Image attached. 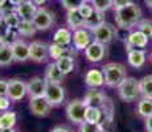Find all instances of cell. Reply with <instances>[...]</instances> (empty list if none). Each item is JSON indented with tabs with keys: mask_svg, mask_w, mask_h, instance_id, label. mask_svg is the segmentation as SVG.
I'll return each mask as SVG.
<instances>
[{
	"mask_svg": "<svg viewBox=\"0 0 152 132\" xmlns=\"http://www.w3.org/2000/svg\"><path fill=\"white\" fill-rule=\"evenodd\" d=\"M116 25L121 29L128 31L138 25V23L142 20V9L136 3H130L122 8H116L114 12Z\"/></svg>",
	"mask_w": 152,
	"mask_h": 132,
	"instance_id": "obj_1",
	"label": "cell"
},
{
	"mask_svg": "<svg viewBox=\"0 0 152 132\" xmlns=\"http://www.w3.org/2000/svg\"><path fill=\"white\" fill-rule=\"evenodd\" d=\"M102 71L104 75V85L109 87H118L124 81L127 70L126 66L119 62H110L102 67Z\"/></svg>",
	"mask_w": 152,
	"mask_h": 132,
	"instance_id": "obj_2",
	"label": "cell"
},
{
	"mask_svg": "<svg viewBox=\"0 0 152 132\" xmlns=\"http://www.w3.org/2000/svg\"><path fill=\"white\" fill-rule=\"evenodd\" d=\"M116 89H118L119 98L123 102L138 101V98L142 95V94H140L139 81L134 77H127Z\"/></svg>",
	"mask_w": 152,
	"mask_h": 132,
	"instance_id": "obj_3",
	"label": "cell"
},
{
	"mask_svg": "<svg viewBox=\"0 0 152 132\" xmlns=\"http://www.w3.org/2000/svg\"><path fill=\"white\" fill-rule=\"evenodd\" d=\"M85 111H86V106L83 101L80 99H74L66 106V116L74 124H82L85 122Z\"/></svg>",
	"mask_w": 152,
	"mask_h": 132,
	"instance_id": "obj_4",
	"label": "cell"
},
{
	"mask_svg": "<svg viewBox=\"0 0 152 132\" xmlns=\"http://www.w3.org/2000/svg\"><path fill=\"white\" fill-rule=\"evenodd\" d=\"M29 53H31V60L34 62H46L50 58L49 55V45L42 41H32L29 44Z\"/></svg>",
	"mask_w": 152,
	"mask_h": 132,
	"instance_id": "obj_5",
	"label": "cell"
},
{
	"mask_svg": "<svg viewBox=\"0 0 152 132\" xmlns=\"http://www.w3.org/2000/svg\"><path fill=\"white\" fill-rule=\"evenodd\" d=\"M91 33L93 37H94V41L103 44V45H107L116 36V29L114 25L109 24V23H104L101 26H98L97 29H94Z\"/></svg>",
	"mask_w": 152,
	"mask_h": 132,
	"instance_id": "obj_6",
	"label": "cell"
},
{
	"mask_svg": "<svg viewBox=\"0 0 152 132\" xmlns=\"http://www.w3.org/2000/svg\"><path fill=\"white\" fill-rule=\"evenodd\" d=\"M94 41L91 31L86 28H80L73 32V46L75 50H86L87 46Z\"/></svg>",
	"mask_w": 152,
	"mask_h": 132,
	"instance_id": "obj_7",
	"label": "cell"
},
{
	"mask_svg": "<svg viewBox=\"0 0 152 132\" xmlns=\"http://www.w3.org/2000/svg\"><path fill=\"white\" fill-rule=\"evenodd\" d=\"M52 107L53 106L49 103L45 96H34V98L29 99V110H31V112L36 116H40V118L49 115Z\"/></svg>",
	"mask_w": 152,
	"mask_h": 132,
	"instance_id": "obj_8",
	"label": "cell"
},
{
	"mask_svg": "<svg viewBox=\"0 0 152 132\" xmlns=\"http://www.w3.org/2000/svg\"><path fill=\"white\" fill-rule=\"evenodd\" d=\"M54 23V13L52 11L46 9L44 7H40L36 16L33 19V24L37 28V31H46Z\"/></svg>",
	"mask_w": 152,
	"mask_h": 132,
	"instance_id": "obj_9",
	"label": "cell"
},
{
	"mask_svg": "<svg viewBox=\"0 0 152 132\" xmlns=\"http://www.w3.org/2000/svg\"><path fill=\"white\" fill-rule=\"evenodd\" d=\"M28 94V86L24 81L21 79H11L10 81V86H8V94L7 96L13 102L21 101L25 95Z\"/></svg>",
	"mask_w": 152,
	"mask_h": 132,
	"instance_id": "obj_10",
	"label": "cell"
},
{
	"mask_svg": "<svg viewBox=\"0 0 152 132\" xmlns=\"http://www.w3.org/2000/svg\"><path fill=\"white\" fill-rule=\"evenodd\" d=\"M44 96L48 99V102L53 107H57L65 99V90L60 83H48V87H46V91Z\"/></svg>",
	"mask_w": 152,
	"mask_h": 132,
	"instance_id": "obj_11",
	"label": "cell"
},
{
	"mask_svg": "<svg viewBox=\"0 0 152 132\" xmlns=\"http://www.w3.org/2000/svg\"><path fill=\"white\" fill-rule=\"evenodd\" d=\"M148 42H150V39L144 33L135 29L126 39V48H127V52L131 50V49H142L145 48L148 45Z\"/></svg>",
	"mask_w": 152,
	"mask_h": 132,
	"instance_id": "obj_12",
	"label": "cell"
},
{
	"mask_svg": "<svg viewBox=\"0 0 152 132\" xmlns=\"http://www.w3.org/2000/svg\"><path fill=\"white\" fill-rule=\"evenodd\" d=\"M104 55H106V45L97 42V41H93L85 50V57L90 62H101Z\"/></svg>",
	"mask_w": 152,
	"mask_h": 132,
	"instance_id": "obj_13",
	"label": "cell"
},
{
	"mask_svg": "<svg viewBox=\"0 0 152 132\" xmlns=\"http://www.w3.org/2000/svg\"><path fill=\"white\" fill-rule=\"evenodd\" d=\"M28 86V95L29 98H34V96H44L48 87V81L41 77H33L27 83Z\"/></svg>",
	"mask_w": 152,
	"mask_h": 132,
	"instance_id": "obj_14",
	"label": "cell"
},
{
	"mask_svg": "<svg viewBox=\"0 0 152 132\" xmlns=\"http://www.w3.org/2000/svg\"><path fill=\"white\" fill-rule=\"evenodd\" d=\"M13 53V58L15 61L19 62H25L27 60L31 58V53H29V44L25 42L24 40H16L13 44H11Z\"/></svg>",
	"mask_w": 152,
	"mask_h": 132,
	"instance_id": "obj_15",
	"label": "cell"
},
{
	"mask_svg": "<svg viewBox=\"0 0 152 132\" xmlns=\"http://www.w3.org/2000/svg\"><path fill=\"white\" fill-rule=\"evenodd\" d=\"M37 11H39V7L32 0H27L19 7H16V13L19 15L23 21H33Z\"/></svg>",
	"mask_w": 152,
	"mask_h": 132,
	"instance_id": "obj_16",
	"label": "cell"
},
{
	"mask_svg": "<svg viewBox=\"0 0 152 132\" xmlns=\"http://www.w3.org/2000/svg\"><path fill=\"white\" fill-rule=\"evenodd\" d=\"M107 95H104L103 91L98 89H90L89 91L86 93L83 98V103L86 107H98L101 108V106L103 104L104 99H106Z\"/></svg>",
	"mask_w": 152,
	"mask_h": 132,
	"instance_id": "obj_17",
	"label": "cell"
},
{
	"mask_svg": "<svg viewBox=\"0 0 152 132\" xmlns=\"http://www.w3.org/2000/svg\"><path fill=\"white\" fill-rule=\"evenodd\" d=\"M85 83L90 89H99L104 85V75L102 70L91 69L85 74Z\"/></svg>",
	"mask_w": 152,
	"mask_h": 132,
	"instance_id": "obj_18",
	"label": "cell"
},
{
	"mask_svg": "<svg viewBox=\"0 0 152 132\" xmlns=\"http://www.w3.org/2000/svg\"><path fill=\"white\" fill-rule=\"evenodd\" d=\"M75 49L74 48H68V46H61L58 44H49V55H50L52 60L57 61L60 60L61 57H65V55H69V57H74L75 55Z\"/></svg>",
	"mask_w": 152,
	"mask_h": 132,
	"instance_id": "obj_19",
	"label": "cell"
},
{
	"mask_svg": "<svg viewBox=\"0 0 152 132\" xmlns=\"http://www.w3.org/2000/svg\"><path fill=\"white\" fill-rule=\"evenodd\" d=\"M145 52L143 49H131L127 53V61L128 65L135 67V69H140L145 63Z\"/></svg>",
	"mask_w": 152,
	"mask_h": 132,
	"instance_id": "obj_20",
	"label": "cell"
},
{
	"mask_svg": "<svg viewBox=\"0 0 152 132\" xmlns=\"http://www.w3.org/2000/svg\"><path fill=\"white\" fill-rule=\"evenodd\" d=\"M64 73L60 70V67L57 66L56 62H50L48 63L45 69V78L48 81V83H61L64 79Z\"/></svg>",
	"mask_w": 152,
	"mask_h": 132,
	"instance_id": "obj_21",
	"label": "cell"
},
{
	"mask_svg": "<svg viewBox=\"0 0 152 132\" xmlns=\"http://www.w3.org/2000/svg\"><path fill=\"white\" fill-rule=\"evenodd\" d=\"M66 24H68L70 31L74 32V31H77V29L85 26V19L81 16L78 9L68 11V13H66Z\"/></svg>",
	"mask_w": 152,
	"mask_h": 132,
	"instance_id": "obj_22",
	"label": "cell"
},
{
	"mask_svg": "<svg viewBox=\"0 0 152 132\" xmlns=\"http://www.w3.org/2000/svg\"><path fill=\"white\" fill-rule=\"evenodd\" d=\"M53 42L61 46H69L73 42V32L69 28H58L53 36Z\"/></svg>",
	"mask_w": 152,
	"mask_h": 132,
	"instance_id": "obj_23",
	"label": "cell"
},
{
	"mask_svg": "<svg viewBox=\"0 0 152 132\" xmlns=\"http://www.w3.org/2000/svg\"><path fill=\"white\" fill-rule=\"evenodd\" d=\"M106 20H104V12H101V11H95L85 20V26L83 28L89 29V31H94L98 26H101L102 24H104Z\"/></svg>",
	"mask_w": 152,
	"mask_h": 132,
	"instance_id": "obj_24",
	"label": "cell"
},
{
	"mask_svg": "<svg viewBox=\"0 0 152 132\" xmlns=\"http://www.w3.org/2000/svg\"><path fill=\"white\" fill-rule=\"evenodd\" d=\"M17 122V114L15 111H5L0 114V130L13 128Z\"/></svg>",
	"mask_w": 152,
	"mask_h": 132,
	"instance_id": "obj_25",
	"label": "cell"
},
{
	"mask_svg": "<svg viewBox=\"0 0 152 132\" xmlns=\"http://www.w3.org/2000/svg\"><path fill=\"white\" fill-rule=\"evenodd\" d=\"M103 119V112L98 107H86L85 111V122L90 124H99Z\"/></svg>",
	"mask_w": 152,
	"mask_h": 132,
	"instance_id": "obj_26",
	"label": "cell"
},
{
	"mask_svg": "<svg viewBox=\"0 0 152 132\" xmlns=\"http://www.w3.org/2000/svg\"><path fill=\"white\" fill-rule=\"evenodd\" d=\"M15 61L12 48L8 44H0V66H8Z\"/></svg>",
	"mask_w": 152,
	"mask_h": 132,
	"instance_id": "obj_27",
	"label": "cell"
},
{
	"mask_svg": "<svg viewBox=\"0 0 152 132\" xmlns=\"http://www.w3.org/2000/svg\"><path fill=\"white\" fill-rule=\"evenodd\" d=\"M139 86H140V94L143 98L152 99V74L151 75H145L139 81Z\"/></svg>",
	"mask_w": 152,
	"mask_h": 132,
	"instance_id": "obj_28",
	"label": "cell"
},
{
	"mask_svg": "<svg viewBox=\"0 0 152 132\" xmlns=\"http://www.w3.org/2000/svg\"><path fill=\"white\" fill-rule=\"evenodd\" d=\"M138 114L144 119L152 116V99H147V98L140 99L138 102Z\"/></svg>",
	"mask_w": 152,
	"mask_h": 132,
	"instance_id": "obj_29",
	"label": "cell"
},
{
	"mask_svg": "<svg viewBox=\"0 0 152 132\" xmlns=\"http://www.w3.org/2000/svg\"><path fill=\"white\" fill-rule=\"evenodd\" d=\"M57 66L60 67V70L64 73V75L69 74L74 70V57H69V55H65V57H61L60 60L56 61Z\"/></svg>",
	"mask_w": 152,
	"mask_h": 132,
	"instance_id": "obj_30",
	"label": "cell"
},
{
	"mask_svg": "<svg viewBox=\"0 0 152 132\" xmlns=\"http://www.w3.org/2000/svg\"><path fill=\"white\" fill-rule=\"evenodd\" d=\"M37 32V28L34 26L33 21H23L20 23L19 28H17V33L23 37H29V36H33L34 33Z\"/></svg>",
	"mask_w": 152,
	"mask_h": 132,
	"instance_id": "obj_31",
	"label": "cell"
},
{
	"mask_svg": "<svg viewBox=\"0 0 152 132\" xmlns=\"http://www.w3.org/2000/svg\"><path fill=\"white\" fill-rule=\"evenodd\" d=\"M3 17V16H1ZM5 21V24L10 29H13V31H17V28H19L20 23H21V19H20V16L17 15L16 12H12V13H8L7 16L3 17Z\"/></svg>",
	"mask_w": 152,
	"mask_h": 132,
	"instance_id": "obj_32",
	"label": "cell"
},
{
	"mask_svg": "<svg viewBox=\"0 0 152 132\" xmlns=\"http://www.w3.org/2000/svg\"><path fill=\"white\" fill-rule=\"evenodd\" d=\"M99 130L101 132H114L115 131V122L114 116H103V119L99 123Z\"/></svg>",
	"mask_w": 152,
	"mask_h": 132,
	"instance_id": "obj_33",
	"label": "cell"
},
{
	"mask_svg": "<svg viewBox=\"0 0 152 132\" xmlns=\"http://www.w3.org/2000/svg\"><path fill=\"white\" fill-rule=\"evenodd\" d=\"M95 11H101V12H106L110 8L114 7V0H94L91 3Z\"/></svg>",
	"mask_w": 152,
	"mask_h": 132,
	"instance_id": "obj_34",
	"label": "cell"
},
{
	"mask_svg": "<svg viewBox=\"0 0 152 132\" xmlns=\"http://www.w3.org/2000/svg\"><path fill=\"white\" fill-rule=\"evenodd\" d=\"M136 29L144 33L148 39H152V21L151 20H140L136 25Z\"/></svg>",
	"mask_w": 152,
	"mask_h": 132,
	"instance_id": "obj_35",
	"label": "cell"
},
{
	"mask_svg": "<svg viewBox=\"0 0 152 132\" xmlns=\"http://www.w3.org/2000/svg\"><path fill=\"white\" fill-rule=\"evenodd\" d=\"M101 110H102V112H103V116H114L115 107H114V102L111 101L109 96H106L103 104L101 106Z\"/></svg>",
	"mask_w": 152,
	"mask_h": 132,
	"instance_id": "obj_36",
	"label": "cell"
},
{
	"mask_svg": "<svg viewBox=\"0 0 152 132\" xmlns=\"http://www.w3.org/2000/svg\"><path fill=\"white\" fill-rule=\"evenodd\" d=\"M86 3L85 0H61V4L66 11H74L78 9L81 5Z\"/></svg>",
	"mask_w": 152,
	"mask_h": 132,
	"instance_id": "obj_37",
	"label": "cell"
},
{
	"mask_svg": "<svg viewBox=\"0 0 152 132\" xmlns=\"http://www.w3.org/2000/svg\"><path fill=\"white\" fill-rule=\"evenodd\" d=\"M78 12L81 13V16H82L85 20H86L87 17L90 16V15L94 12V7H93L90 3H83V4L81 5L80 8H78Z\"/></svg>",
	"mask_w": 152,
	"mask_h": 132,
	"instance_id": "obj_38",
	"label": "cell"
},
{
	"mask_svg": "<svg viewBox=\"0 0 152 132\" xmlns=\"http://www.w3.org/2000/svg\"><path fill=\"white\" fill-rule=\"evenodd\" d=\"M78 132H101L98 124H90V123L83 122L82 124H80V131Z\"/></svg>",
	"mask_w": 152,
	"mask_h": 132,
	"instance_id": "obj_39",
	"label": "cell"
},
{
	"mask_svg": "<svg viewBox=\"0 0 152 132\" xmlns=\"http://www.w3.org/2000/svg\"><path fill=\"white\" fill-rule=\"evenodd\" d=\"M8 31H10V28H8L7 24H5L4 19L0 16V44H3V41H4L5 36H7Z\"/></svg>",
	"mask_w": 152,
	"mask_h": 132,
	"instance_id": "obj_40",
	"label": "cell"
},
{
	"mask_svg": "<svg viewBox=\"0 0 152 132\" xmlns=\"http://www.w3.org/2000/svg\"><path fill=\"white\" fill-rule=\"evenodd\" d=\"M10 106H11V99L7 95L0 96V111H3V112L8 111L10 110Z\"/></svg>",
	"mask_w": 152,
	"mask_h": 132,
	"instance_id": "obj_41",
	"label": "cell"
},
{
	"mask_svg": "<svg viewBox=\"0 0 152 132\" xmlns=\"http://www.w3.org/2000/svg\"><path fill=\"white\" fill-rule=\"evenodd\" d=\"M8 86H10V81L0 79V96H4L8 94Z\"/></svg>",
	"mask_w": 152,
	"mask_h": 132,
	"instance_id": "obj_42",
	"label": "cell"
},
{
	"mask_svg": "<svg viewBox=\"0 0 152 132\" xmlns=\"http://www.w3.org/2000/svg\"><path fill=\"white\" fill-rule=\"evenodd\" d=\"M130 3H134L132 0H114V8H122L124 7V5L130 4Z\"/></svg>",
	"mask_w": 152,
	"mask_h": 132,
	"instance_id": "obj_43",
	"label": "cell"
},
{
	"mask_svg": "<svg viewBox=\"0 0 152 132\" xmlns=\"http://www.w3.org/2000/svg\"><path fill=\"white\" fill-rule=\"evenodd\" d=\"M145 130L147 132H152V116L145 119Z\"/></svg>",
	"mask_w": 152,
	"mask_h": 132,
	"instance_id": "obj_44",
	"label": "cell"
},
{
	"mask_svg": "<svg viewBox=\"0 0 152 132\" xmlns=\"http://www.w3.org/2000/svg\"><path fill=\"white\" fill-rule=\"evenodd\" d=\"M24 1H27V0H8V3H10V4H12V5H15V7H19V5L23 4Z\"/></svg>",
	"mask_w": 152,
	"mask_h": 132,
	"instance_id": "obj_45",
	"label": "cell"
},
{
	"mask_svg": "<svg viewBox=\"0 0 152 132\" xmlns=\"http://www.w3.org/2000/svg\"><path fill=\"white\" fill-rule=\"evenodd\" d=\"M50 132H70V131L68 130V128H65V127H54Z\"/></svg>",
	"mask_w": 152,
	"mask_h": 132,
	"instance_id": "obj_46",
	"label": "cell"
},
{
	"mask_svg": "<svg viewBox=\"0 0 152 132\" xmlns=\"http://www.w3.org/2000/svg\"><path fill=\"white\" fill-rule=\"evenodd\" d=\"M32 1H33L34 4H36L37 7L40 8V7H42V5L45 4V1H46V0H32Z\"/></svg>",
	"mask_w": 152,
	"mask_h": 132,
	"instance_id": "obj_47",
	"label": "cell"
},
{
	"mask_svg": "<svg viewBox=\"0 0 152 132\" xmlns=\"http://www.w3.org/2000/svg\"><path fill=\"white\" fill-rule=\"evenodd\" d=\"M144 3H145V5H147L150 9H152V0H144Z\"/></svg>",
	"mask_w": 152,
	"mask_h": 132,
	"instance_id": "obj_48",
	"label": "cell"
},
{
	"mask_svg": "<svg viewBox=\"0 0 152 132\" xmlns=\"http://www.w3.org/2000/svg\"><path fill=\"white\" fill-rule=\"evenodd\" d=\"M8 3V0H0V8L3 7V5H5Z\"/></svg>",
	"mask_w": 152,
	"mask_h": 132,
	"instance_id": "obj_49",
	"label": "cell"
},
{
	"mask_svg": "<svg viewBox=\"0 0 152 132\" xmlns=\"http://www.w3.org/2000/svg\"><path fill=\"white\" fill-rule=\"evenodd\" d=\"M0 132H16L13 128H10V130H0Z\"/></svg>",
	"mask_w": 152,
	"mask_h": 132,
	"instance_id": "obj_50",
	"label": "cell"
},
{
	"mask_svg": "<svg viewBox=\"0 0 152 132\" xmlns=\"http://www.w3.org/2000/svg\"><path fill=\"white\" fill-rule=\"evenodd\" d=\"M85 1H86V3H90V4H91V3L94 1V0H85Z\"/></svg>",
	"mask_w": 152,
	"mask_h": 132,
	"instance_id": "obj_51",
	"label": "cell"
}]
</instances>
